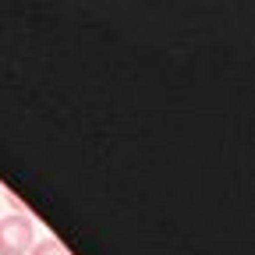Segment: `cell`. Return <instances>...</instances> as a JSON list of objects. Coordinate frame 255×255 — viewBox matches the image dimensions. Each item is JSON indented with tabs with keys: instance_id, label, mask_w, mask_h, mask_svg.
<instances>
[{
	"instance_id": "1",
	"label": "cell",
	"mask_w": 255,
	"mask_h": 255,
	"mask_svg": "<svg viewBox=\"0 0 255 255\" xmlns=\"http://www.w3.org/2000/svg\"><path fill=\"white\" fill-rule=\"evenodd\" d=\"M36 245V227L25 213H11L0 220V255H28Z\"/></svg>"
},
{
	"instance_id": "2",
	"label": "cell",
	"mask_w": 255,
	"mask_h": 255,
	"mask_svg": "<svg viewBox=\"0 0 255 255\" xmlns=\"http://www.w3.org/2000/svg\"><path fill=\"white\" fill-rule=\"evenodd\" d=\"M28 255H68V248H64L60 241H53V238H46V241H36V245H32Z\"/></svg>"
}]
</instances>
